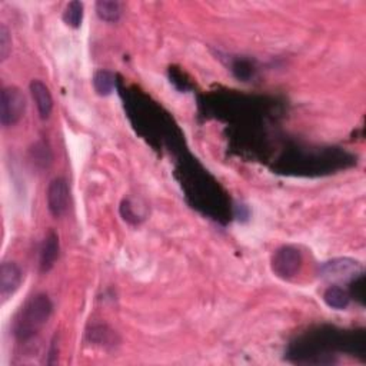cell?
I'll return each instance as SVG.
<instances>
[{
  "instance_id": "6da1fadb",
  "label": "cell",
  "mask_w": 366,
  "mask_h": 366,
  "mask_svg": "<svg viewBox=\"0 0 366 366\" xmlns=\"http://www.w3.org/2000/svg\"><path fill=\"white\" fill-rule=\"evenodd\" d=\"M52 311L53 305L47 295L39 294L36 297H32L23 305L15 319V336L19 341H28L33 338L47 324Z\"/></svg>"
},
{
  "instance_id": "7a4b0ae2",
  "label": "cell",
  "mask_w": 366,
  "mask_h": 366,
  "mask_svg": "<svg viewBox=\"0 0 366 366\" xmlns=\"http://www.w3.org/2000/svg\"><path fill=\"white\" fill-rule=\"evenodd\" d=\"M26 99L16 86H8L0 95V123L5 127L16 125L25 115Z\"/></svg>"
},
{
  "instance_id": "3957f363",
  "label": "cell",
  "mask_w": 366,
  "mask_h": 366,
  "mask_svg": "<svg viewBox=\"0 0 366 366\" xmlns=\"http://www.w3.org/2000/svg\"><path fill=\"white\" fill-rule=\"evenodd\" d=\"M302 266V255L294 246H282L272 256L273 273L285 280L298 275Z\"/></svg>"
},
{
  "instance_id": "277c9868",
  "label": "cell",
  "mask_w": 366,
  "mask_h": 366,
  "mask_svg": "<svg viewBox=\"0 0 366 366\" xmlns=\"http://www.w3.org/2000/svg\"><path fill=\"white\" fill-rule=\"evenodd\" d=\"M22 270L15 262H4L0 266V299L5 305L21 287Z\"/></svg>"
},
{
  "instance_id": "5b68a950",
  "label": "cell",
  "mask_w": 366,
  "mask_h": 366,
  "mask_svg": "<svg viewBox=\"0 0 366 366\" xmlns=\"http://www.w3.org/2000/svg\"><path fill=\"white\" fill-rule=\"evenodd\" d=\"M322 276L332 280H348V279H356V276L362 272V265L358 261L353 259H333L331 262H326L322 269Z\"/></svg>"
},
{
  "instance_id": "8992f818",
  "label": "cell",
  "mask_w": 366,
  "mask_h": 366,
  "mask_svg": "<svg viewBox=\"0 0 366 366\" xmlns=\"http://www.w3.org/2000/svg\"><path fill=\"white\" fill-rule=\"evenodd\" d=\"M47 207L55 217H60L69 205V186L63 178H56L47 188Z\"/></svg>"
},
{
  "instance_id": "52a82bcc",
  "label": "cell",
  "mask_w": 366,
  "mask_h": 366,
  "mask_svg": "<svg viewBox=\"0 0 366 366\" xmlns=\"http://www.w3.org/2000/svg\"><path fill=\"white\" fill-rule=\"evenodd\" d=\"M32 98L36 103L38 112L40 115L42 119H49V116L52 115L53 110V98L52 93L49 91V88L42 82V81H32L29 85Z\"/></svg>"
},
{
  "instance_id": "ba28073f",
  "label": "cell",
  "mask_w": 366,
  "mask_h": 366,
  "mask_svg": "<svg viewBox=\"0 0 366 366\" xmlns=\"http://www.w3.org/2000/svg\"><path fill=\"white\" fill-rule=\"evenodd\" d=\"M59 258V238L55 232H49L45 238L42 252H40V269L42 272H49Z\"/></svg>"
},
{
  "instance_id": "9c48e42d",
  "label": "cell",
  "mask_w": 366,
  "mask_h": 366,
  "mask_svg": "<svg viewBox=\"0 0 366 366\" xmlns=\"http://www.w3.org/2000/svg\"><path fill=\"white\" fill-rule=\"evenodd\" d=\"M324 302L335 311H343L349 307L350 297L343 287H341L338 285H332L325 290Z\"/></svg>"
},
{
  "instance_id": "30bf717a",
  "label": "cell",
  "mask_w": 366,
  "mask_h": 366,
  "mask_svg": "<svg viewBox=\"0 0 366 366\" xmlns=\"http://www.w3.org/2000/svg\"><path fill=\"white\" fill-rule=\"evenodd\" d=\"M98 16L108 23H116L120 19L122 9L118 2H108V0H101L96 4Z\"/></svg>"
},
{
  "instance_id": "8fae6325",
  "label": "cell",
  "mask_w": 366,
  "mask_h": 366,
  "mask_svg": "<svg viewBox=\"0 0 366 366\" xmlns=\"http://www.w3.org/2000/svg\"><path fill=\"white\" fill-rule=\"evenodd\" d=\"M93 88L99 96H109L115 88V76L108 70H99L93 76Z\"/></svg>"
},
{
  "instance_id": "7c38bea8",
  "label": "cell",
  "mask_w": 366,
  "mask_h": 366,
  "mask_svg": "<svg viewBox=\"0 0 366 366\" xmlns=\"http://www.w3.org/2000/svg\"><path fill=\"white\" fill-rule=\"evenodd\" d=\"M82 19H84V4L70 2L63 12V22L73 29H78L82 25Z\"/></svg>"
},
{
  "instance_id": "4fadbf2b",
  "label": "cell",
  "mask_w": 366,
  "mask_h": 366,
  "mask_svg": "<svg viewBox=\"0 0 366 366\" xmlns=\"http://www.w3.org/2000/svg\"><path fill=\"white\" fill-rule=\"evenodd\" d=\"M12 53V36L5 25H0V60L5 62Z\"/></svg>"
}]
</instances>
